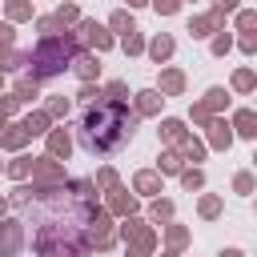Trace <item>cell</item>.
I'll return each mask as SVG.
<instances>
[{
    "mask_svg": "<svg viewBox=\"0 0 257 257\" xmlns=\"http://www.w3.org/2000/svg\"><path fill=\"white\" fill-rule=\"evenodd\" d=\"M221 257H245L241 249H221Z\"/></svg>",
    "mask_w": 257,
    "mask_h": 257,
    "instance_id": "obj_44",
    "label": "cell"
},
{
    "mask_svg": "<svg viewBox=\"0 0 257 257\" xmlns=\"http://www.w3.org/2000/svg\"><path fill=\"white\" fill-rule=\"evenodd\" d=\"M229 128H233V137L253 141V137H257V112H253V108H237L233 120H229Z\"/></svg>",
    "mask_w": 257,
    "mask_h": 257,
    "instance_id": "obj_5",
    "label": "cell"
},
{
    "mask_svg": "<svg viewBox=\"0 0 257 257\" xmlns=\"http://www.w3.org/2000/svg\"><path fill=\"white\" fill-rule=\"evenodd\" d=\"M161 137L173 141V145H181V141L189 137V128H185V120H173V116H169V120H161Z\"/></svg>",
    "mask_w": 257,
    "mask_h": 257,
    "instance_id": "obj_14",
    "label": "cell"
},
{
    "mask_svg": "<svg viewBox=\"0 0 257 257\" xmlns=\"http://www.w3.org/2000/svg\"><path fill=\"white\" fill-rule=\"evenodd\" d=\"M68 149H72V141H68V133H64V128L48 133V153H52V157H68Z\"/></svg>",
    "mask_w": 257,
    "mask_h": 257,
    "instance_id": "obj_16",
    "label": "cell"
},
{
    "mask_svg": "<svg viewBox=\"0 0 257 257\" xmlns=\"http://www.w3.org/2000/svg\"><path fill=\"white\" fill-rule=\"evenodd\" d=\"M201 108H205L209 116H213L217 108H229V92H225V88H209V92H205V100H201Z\"/></svg>",
    "mask_w": 257,
    "mask_h": 257,
    "instance_id": "obj_13",
    "label": "cell"
},
{
    "mask_svg": "<svg viewBox=\"0 0 257 257\" xmlns=\"http://www.w3.org/2000/svg\"><path fill=\"white\" fill-rule=\"evenodd\" d=\"M197 209H201V217H217V213H221V197H213V193H209V197H201V205H197Z\"/></svg>",
    "mask_w": 257,
    "mask_h": 257,
    "instance_id": "obj_26",
    "label": "cell"
},
{
    "mask_svg": "<svg viewBox=\"0 0 257 257\" xmlns=\"http://www.w3.org/2000/svg\"><path fill=\"white\" fill-rule=\"evenodd\" d=\"M120 233H124V241H133V249H128V257H149V253H153V241H157V237H153V229H149L145 221H137V217H128Z\"/></svg>",
    "mask_w": 257,
    "mask_h": 257,
    "instance_id": "obj_3",
    "label": "cell"
},
{
    "mask_svg": "<svg viewBox=\"0 0 257 257\" xmlns=\"http://www.w3.org/2000/svg\"><path fill=\"white\" fill-rule=\"evenodd\" d=\"M8 173H12V177H28V173H32V157H16V161L8 165Z\"/></svg>",
    "mask_w": 257,
    "mask_h": 257,
    "instance_id": "obj_31",
    "label": "cell"
},
{
    "mask_svg": "<svg viewBox=\"0 0 257 257\" xmlns=\"http://www.w3.org/2000/svg\"><path fill=\"white\" fill-rule=\"evenodd\" d=\"M72 72H76L84 84H92V76L100 72V64H96V56H72Z\"/></svg>",
    "mask_w": 257,
    "mask_h": 257,
    "instance_id": "obj_12",
    "label": "cell"
},
{
    "mask_svg": "<svg viewBox=\"0 0 257 257\" xmlns=\"http://www.w3.org/2000/svg\"><path fill=\"white\" fill-rule=\"evenodd\" d=\"M209 145H213V149H229V145H233L229 120H209Z\"/></svg>",
    "mask_w": 257,
    "mask_h": 257,
    "instance_id": "obj_9",
    "label": "cell"
},
{
    "mask_svg": "<svg viewBox=\"0 0 257 257\" xmlns=\"http://www.w3.org/2000/svg\"><path fill=\"white\" fill-rule=\"evenodd\" d=\"M24 141H28V133H24V128H12V133H0V145H4V149H20Z\"/></svg>",
    "mask_w": 257,
    "mask_h": 257,
    "instance_id": "obj_24",
    "label": "cell"
},
{
    "mask_svg": "<svg viewBox=\"0 0 257 257\" xmlns=\"http://www.w3.org/2000/svg\"><path fill=\"white\" fill-rule=\"evenodd\" d=\"M20 245H24L20 221H4V225H0V257H12V253H16Z\"/></svg>",
    "mask_w": 257,
    "mask_h": 257,
    "instance_id": "obj_6",
    "label": "cell"
},
{
    "mask_svg": "<svg viewBox=\"0 0 257 257\" xmlns=\"http://www.w3.org/2000/svg\"><path fill=\"white\" fill-rule=\"evenodd\" d=\"M8 16H12V20H24V16H32V4H24V0H8Z\"/></svg>",
    "mask_w": 257,
    "mask_h": 257,
    "instance_id": "obj_27",
    "label": "cell"
},
{
    "mask_svg": "<svg viewBox=\"0 0 257 257\" xmlns=\"http://www.w3.org/2000/svg\"><path fill=\"white\" fill-rule=\"evenodd\" d=\"M88 225H92V229H88V237H84V245H96V249H108V245H112V237H116V233H112V225H108V217H100V213H96V217H92Z\"/></svg>",
    "mask_w": 257,
    "mask_h": 257,
    "instance_id": "obj_4",
    "label": "cell"
},
{
    "mask_svg": "<svg viewBox=\"0 0 257 257\" xmlns=\"http://www.w3.org/2000/svg\"><path fill=\"white\" fill-rule=\"evenodd\" d=\"M96 185H100V189H116V173H112V169H100L96 181H92V189H96Z\"/></svg>",
    "mask_w": 257,
    "mask_h": 257,
    "instance_id": "obj_34",
    "label": "cell"
},
{
    "mask_svg": "<svg viewBox=\"0 0 257 257\" xmlns=\"http://www.w3.org/2000/svg\"><path fill=\"white\" fill-rule=\"evenodd\" d=\"M0 48H12V24H0Z\"/></svg>",
    "mask_w": 257,
    "mask_h": 257,
    "instance_id": "obj_42",
    "label": "cell"
},
{
    "mask_svg": "<svg viewBox=\"0 0 257 257\" xmlns=\"http://www.w3.org/2000/svg\"><path fill=\"white\" fill-rule=\"evenodd\" d=\"M253 185H257V181H253V173H237V177H233V189H237L241 197H249V193H253Z\"/></svg>",
    "mask_w": 257,
    "mask_h": 257,
    "instance_id": "obj_25",
    "label": "cell"
},
{
    "mask_svg": "<svg viewBox=\"0 0 257 257\" xmlns=\"http://www.w3.org/2000/svg\"><path fill=\"white\" fill-rule=\"evenodd\" d=\"M4 209H8V201H4V197H0V213H4Z\"/></svg>",
    "mask_w": 257,
    "mask_h": 257,
    "instance_id": "obj_45",
    "label": "cell"
},
{
    "mask_svg": "<svg viewBox=\"0 0 257 257\" xmlns=\"http://www.w3.org/2000/svg\"><path fill=\"white\" fill-rule=\"evenodd\" d=\"M128 4H149V0H128Z\"/></svg>",
    "mask_w": 257,
    "mask_h": 257,
    "instance_id": "obj_46",
    "label": "cell"
},
{
    "mask_svg": "<svg viewBox=\"0 0 257 257\" xmlns=\"http://www.w3.org/2000/svg\"><path fill=\"white\" fill-rule=\"evenodd\" d=\"M173 217V201H153V221H169Z\"/></svg>",
    "mask_w": 257,
    "mask_h": 257,
    "instance_id": "obj_35",
    "label": "cell"
},
{
    "mask_svg": "<svg viewBox=\"0 0 257 257\" xmlns=\"http://www.w3.org/2000/svg\"><path fill=\"white\" fill-rule=\"evenodd\" d=\"M76 20V4H64L60 12H56V24H72Z\"/></svg>",
    "mask_w": 257,
    "mask_h": 257,
    "instance_id": "obj_38",
    "label": "cell"
},
{
    "mask_svg": "<svg viewBox=\"0 0 257 257\" xmlns=\"http://www.w3.org/2000/svg\"><path fill=\"white\" fill-rule=\"evenodd\" d=\"M80 36H84V40H88V44H92L96 52L112 48V36H108V32H104V28L96 24V20H84V24H80Z\"/></svg>",
    "mask_w": 257,
    "mask_h": 257,
    "instance_id": "obj_7",
    "label": "cell"
},
{
    "mask_svg": "<svg viewBox=\"0 0 257 257\" xmlns=\"http://www.w3.org/2000/svg\"><path fill=\"white\" fill-rule=\"evenodd\" d=\"M32 96H36V80H20L16 84V104L20 100H32Z\"/></svg>",
    "mask_w": 257,
    "mask_h": 257,
    "instance_id": "obj_33",
    "label": "cell"
},
{
    "mask_svg": "<svg viewBox=\"0 0 257 257\" xmlns=\"http://www.w3.org/2000/svg\"><path fill=\"white\" fill-rule=\"evenodd\" d=\"M64 112H68V100H64V96L48 100V116H64Z\"/></svg>",
    "mask_w": 257,
    "mask_h": 257,
    "instance_id": "obj_39",
    "label": "cell"
},
{
    "mask_svg": "<svg viewBox=\"0 0 257 257\" xmlns=\"http://www.w3.org/2000/svg\"><path fill=\"white\" fill-rule=\"evenodd\" d=\"M189 32H193V36H213V32H221V12L193 16V20H189Z\"/></svg>",
    "mask_w": 257,
    "mask_h": 257,
    "instance_id": "obj_8",
    "label": "cell"
},
{
    "mask_svg": "<svg viewBox=\"0 0 257 257\" xmlns=\"http://www.w3.org/2000/svg\"><path fill=\"white\" fill-rule=\"evenodd\" d=\"M108 24H112L120 36H124V32H133V16H128V12H112V20H108Z\"/></svg>",
    "mask_w": 257,
    "mask_h": 257,
    "instance_id": "obj_29",
    "label": "cell"
},
{
    "mask_svg": "<svg viewBox=\"0 0 257 257\" xmlns=\"http://www.w3.org/2000/svg\"><path fill=\"white\" fill-rule=\"evenodd\" d=\"M153 8H157L161 16H173V12L181 8V0H153Z\"/></svg>",
    "mask_w": 257,
    "mask_h": 257,
    "instance_id": "obj_37",
    "label": "cell"
},
{
    "mask_svg": "<svg viewBox=\"0 0 257 257\" xmlns=\"http://www.w3.org/2000/svg\"><path fill=\"white\" fill-rule=\"evenodd\" d=\"M149 56L161 64V60H169L173 56V36H153V44H149Z\"/></svg>",
    "mask_w": 257,
    "mask_h": 257,
    "instance_id": "obj_15",
    "label": "cell"
},
{
    "mask_svg": "<svg viewBox=\"0 0 257 257\" xmlns=\"http://www.w3.org/2000/svg\"><path fill=\"white\" fill-rule=\"evenodd\" d=\"M133 189L145 193V197H149V193H161V177H157V173H137V177H133Z\"/></svg>",
    "mask_w": 257,
    "mask_h": 257,
    "instance_id": "obj_17",
    "label": "cell"
},
{
    "mask_svg": "<svg viewBox=\"0 0 257 257\" xmlns=\"http://www.w3.org/2000/svg\"><path fill=\"white\" fill-rule=\"evenodd\" d=\"M237 28H241V32H253V28H257V12L241 8V12H237Z\"/></svg>",
    "mask_w": 257,
    "mask_h": 257,
    "instance_id": "obj_28",
    "label": "cell"
},
{
    "mask_svg": "<svg viewBox=\"0 0 257 257\" xmlns=\"http://www.w3.org/2000/svg\"><path fill=\"white\" fill-rule=\"evenodd\" d=\"M181 185L193 193V189H201V185H205V173H201V169H181Z\"/></svg>",
    "mask_w": 257,
    "mask_h": 257,
    "instance_id": "obj_22",
    "label": "cell"
},
{
    "mask_svg": "<svg viewBox=\"0 0 257 257\" xmlns=\"http://www.w3.org/2000/svg\"><path fill=\"white\" fill-rule=\"evenodd\" d=\"M165 237H169V245H173V249H181V245L189 241V229H181V225H169V233H165Z\"/></svg>",
    "mask_w": 257,
    "mask_h": 257,
    "instance_id": "obj_32",
    "label": "cell"
},
{
    "mask_svg": "<svg viewBox=\"0 0 257 257\" xmlns=\"http://www.w3.org/2000/svg\"><path fill=\"white\" fill-rule=\"evenodd\" d=\"M229 48H233V36H229V32H217V36H213V56H225Z\"/></svg>",
    "mask_w": 257,
    "mask_h": 257,
    "instance_id": "obj_30",
    "label": "cell"
},
{
    "mask_svg": "<svg viewBox=\"0 0 257 257\" xmlns=\"http://www.w3.org/2000/svg\"><path fill=\"white\" fill-rule=\"evenodd\" d=\"M161 92L181 96V92H185V72H181V68H165V72H161Z\"/></svg>",
    "mask_w": 257,
    "mask_h": 257,
    "instance_id": "obj_10",
    "label": "cell"
},
{
    "mask_svg": "<svg viewBox=\"0 0 257 257\" xmlns=\"http://www.w3.org/2000/svg\"><path fill=\"white\" fill-rule=\"evenodd\" d=\"M108 205H112V213H133V209H137V201H133V197H128L124 189H112Z\"/></svg>",
    "mask_w": 257,
    "mask_h": 257,
    "instance_id": "obj_19",
    "label": "cell"
},
{
    "mask_svg": "<svg viewBox=\"0 0 257 257\" xmlns=\"http://www.w3.org/2000/svg\"><path fill=\"white\" fill-rule=\"evenodd\" d=\"M44 124H48V112H32V116H28L20 128H24L28 137H36V133H44Z\"/></svg>",
    "mask_w": 257,
    "mask_h": 257,
    "instance_id": "obj_21",
    "label": "cell"
},
{
    "mask_svg": "<svg viewBox=\"0 0 257 257\" xmlns=\"http://www.w3.org/2000/svg\"><path fill=\"white\" fill-rule=\"evenodd\" d=\"M157 169H161V173H181V153H161Z\"/></svg>",
    "mask_w": 257,
    "mask_h": 257,
    "instance_id": "obj_23",
    "label": "cell"
},
{
    "mask_svg": "<svg viewBox=\"0 0 257 257\" xmlns=\"http://www.w3.org/2000/svg\"><path fill=\"white\" fill-rule=\"evenodd\" d=\"M72 56H76V36H44V44L28 56V60H32V80L68 68L64 60H72Z\"/></svg>",
    "mask_w": 257,
    "mask_h": 257,
    "instance_id": "obj_2",
    "label": "cell"
},
{
    "mask_svg": "<svg viewBox=\"0 0 257 257\" xmlns=\"http://www.w3.org/2000/svg\"><path fill=\"white\" fill-rule=\"evenodd\" d=\"M165 257H177V253H165Z\"/></svg>",
    "mask_w": 257,
    "mask_h": 257,
    "instance_id": "obj_47",
    "label": "cell"
},
{
    "mask_svg": "<svg viewBox=\"0 0 257 257\" xmlns=\"http://www.w3.org/2000/svg\"><path fill=\"white\" fill-rule=\"evenodd\" d=\"M253 84H257L253 68H237V72H233V88H237V92H253Z\"/></svg>",
    "mask_w": 257,
    "mask_h": 257,
    "instance_id": "obj_20",
    "label": "cell"
},
{
    "mask_svg": "<svg viewBox=\"0 0 257 257\" xmlns=\"http://www.w3.org/2000/svg\"><path fill=\"white\" fill-rule=\"evenodd\" d=\"M189 116H193V124H209V120H213V116H209L201 104H193V112H189Z\"/></svg>",
    "mask_w": 257,
    "mask_h": 257,
    "instance_id": "obj_41",
    "label": "cell"
},
{
    "mask_svg": "<svg viewBox=\"0 0 257 257\" xmlns=\"http://www.w3.org/2000/svg\"><path fill=\"white\" fill-rule=\"evenodd\" d=\"M145 48V40H141V32L133 28V32H124V52H141Z\"/></svg>",
    "mask_w": 257,
    "mask_h": 257,
    "instance_id": "obj_36",
    "label": "cell"
},
{
    "mask_svg": "<svg viewBox=\"0 0 257 257\" xmlns=\"http://www.w3.org/2000/svg\"><path fill=\"white\" fill-rule=\"evenodd\" d=\"M0 80H4V72H0Z\"/></svg>",
    "mask_w": 257,
    "mask_h": 257,
    "instance_id": "obj_48",
    "label": "cell"
},
{
    "mask_svg": "<svg viewBox=\"0 0 257 257\" xmlns=\"http://www.w3.org/2000/svg\"><path fill=\"white\" fill-rule=\"evenodd\" d=\"M213 4H217L213 12H221V16H225V12H237V0H213Z\"/></svg>",
    "mask_w": 257,
    "mask_h": 257,
    "instance_id": "obj_43",
    "label": "cell"
},
{
    "mask_svg": "<svg viewBox=\"0 0 257 257\" xmlns=\"http://www.w3.org/2000/svg\"><path fill=\"white\" fill-rule=\"evenodd\" d=\"M133 124H137V112H128L120 100H104V92L96 100L84 104V116H80V145L88 153H116L128 137H133Z\"/></svg>",
    "mask_w": 257,
    "mask_h": 257,
    "instance_id": "obj_1",
    "label": "cell"
},
{
    "mask_svg": "<svg viewBox=\"0 0 257 257\" xmlns=\"http://www.w3.org/2000/svg\"><path fill=\"white\" fill-rule=\"evenodd\" d=\"M181 157H185V161H205V145H201L197 137H185V141H181Z\"/></svg>",
    "mask_w": 257,
    "mask_h": 257,
    "instance_id": "obj_18",
    "label": "cell"
},
{
    "mask_svg": "<svg viewBox=\"0 0 257 257\" xmlns=\"http://www.w3.org/2000/svg\"><path fill=\"white\" fill-rule=\"evenodd\" d=\"M161 92H153V88H145V92H137V116H153V112H161Z\"/></svg>",
    "mask_w": 257,
    "mask_h": 257,
    "instance_id": "obj_11",
    "label": "cell"
},
{
    "mask_svg": "<svg viewBox=\"0 0 257 257\" xmlns=\"http://www.w3.org/2000/svg\"><path fill=\"white\" fill-rule=\"evenodd\" d=\"M237 44H241V52H253V48H257V36H253V32H241Z\"/></svg>",
    "mask_w": 257,
    "mask_h": 257,
    "instance_id": "obj_40",
    "label": "cell"
}]
</instances>
